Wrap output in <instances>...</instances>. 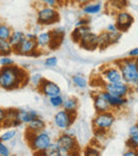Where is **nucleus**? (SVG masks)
<instances>
[{
    "label": "nucleus",
    "mask_w": 138,
    "mask_h": 156,
    "mask_svg": "<svg viewBox=\"0 0 138 156\" xmlns=\"http://www.w3.org/2000/svg\"><path fill=\"white\" fill-rule=\"evenodd\" d=\"M28 76L27 73L23 68L16 67V66H6L1 68L0 72V85L2 88L6 90L17 88L20 84L27 82Z\"/></svg>",
    "instance_id": "nucleus-1"
},
{
    "label": "nucleus",
    "mask_w": 138,
    "mask_h": 156,
    "mask_svg": "<svg viewBox=\"0 0 138 156\" xmlns=\"http://www.w3.org/2000/svg\"><path fill=\"white\" fill-rule=\"evenodd\" d=\"M119 64V69L122 73V79L128 84H137L138 65L135 60H124Z\"/></svg>",
    "instance_id": "nucleus-2"
},
{
    "label": "nucleus",
    "mask_w": 138,
    "mask_h": 156,
    "mask_svg": "<svg viewBox=\"0 0 138 156\" xmlns=\"http://www.w3.org/2000/svg\"><path fill=\"white\" fill-rule=\"evenodd\" d=\"M30 133H31V138L29 140V144L32 150L35 151V152L44 153L52 144L51 137L47 132L41 131L37 132V133H33V132H30Z\"/></svg>",
    "instance_id": "nucleus-3"
},
{
    "label": "nucleus",
    "mask_w": 138,
    "mask_h": 156,
    "mask_svg": "<svg viewBox=\"0 0 138 156\" xmlns=\"http://www.w3.org/2000/svg\"><path fill=\"white\" fill-rule=\"evenodd\" d=\"M56 142H58V146H60L61 156L72 154L73 152H76V151L79 150L78 144H76L73 136L69 135V134H67V133L62 134V135L58 138Z\"/></svg>",
    "instance_id": "nucleus-4"
},
{
    "label": "nucleus",
    "mask_w": 138,
    "mask_h": 156,
    "mask_svg": "<svg viewBox=\"0 0 138 156\" xmlns=\"http://www.w3.org/2000/svg\"><path fill=\"white\" fill-rule=\"evenodd\" d=\"M58 20V13L54 9H52V6L43 8L41 10L38 11L37 21H38L39 25L49 26L56 23Z\"/></svg>",
    "instance_id": "nucleus-5"
},
{
    "label": "nucleus",
    "mask_w": 138,
    "mask_h": 156,
    "mask_svg": "<svg viewBox=\"0 0 138 156\" xmlns=\"http://www.w3.org/2000/svg\"><path fill=\"white\" fill-rule=\"evenodd\" d=\"M115 122V116L111 112L107 111L103 113H98V115L93 120V125L95 129H108Z\"/></svg>",
    "instance_id": "nucleus-6"
},
{
    "label": "nucleus",
    "mask_w": 138,
    "mask_h": 156,
    "mask_svg": "<svg viewBox=\"0 0 138 156\" xmlns=\"http://www.w3.org/2000/svg\"><path fill=\"white\" fill-rule=\"evenodd\" d=\"M74 113L72 112H68L66 109L60 111L58 113L55 114L54 116V124L61 129H67L71 126L72 122L74 121Z\"/></svg>",
    "instance_id": "nucleus-7"
},
{
    "label": "nucleus",
    "mask_w": 138,
    "mask_h": 156,
    "mask_svg": "<svg viewBox=\"0 0 138 156\" xmlns=\"http://www.w3.org/2000/svg\"><path fill=\"white\" fill-rule=\"evenodd\" d=\"M104 90L117 97H126L130 91V86L124 81H120L117 83H107L104 85Z\"/></svg>",
    "instance_id": "nucleus-8"
},
{
    "label": "nucleus",
    "mask_w": 138,
    "mask_h": 156,
    "mask_svg": "<svg viewBox=\"0 0 138 156\" xmlns=\"http://www.w3.org/2000/svg\"><path fill=\"white\" fill-rule=\"evenodd\" d=\"M39 90L48 98L61 94V88L58 87V85L49 80H45V79L43 80L41 86H39Z\"/></svg>",
    "instance_id": "nucleus-9"
},
{
    "label": "nucleus",
    "mask_w": 138,
    "mask_h": 156,
    "mask_svg": "<svg viewBox=\"0 0 138 156\" xmlns=\"http://www.w3.org/2000/svg\"><path fill=\"white\" fill-rule=\"evenodd\" d=\"M38 47L36 39H29L26 38L14 51L18 54H23V55H30L34 51H36V48Z\"/></svg>",
    "instance_id": "nucleus-10"
},
{
    "label": "nucleus",
    "mask_w": 138,
    "mask_h": 156,
    "mask_svg": "<svg viewBox=\"0 0 138 156\" xmlns=\"http://www.w3.org/2000/svg\"><path fill=\"white\" fill-rule=\"evenodd\" d=\"M132 23H133V17L128 12L121 11V12L118 13L117 19H116V26H117L118 30L126 31V30H128L132 26Z\"/></svg>",
    "instance_id": "nucleus-11"
},
{
    "label": "nucleus",
    "mask_w": 138,
    "mask_h": 156,
    "mask_svg": "<svg viewBox=\"0 0 138 156\" xmlns=\"http://www.w3.org/2000/svg\"><path fill=\"white\" fill-rule=\"evenodd\" d=\"M102 76L107 81V83H117L120 82V81H123L120 69H117V68H114V67L105 68L103 72H102Z\"/></svg>",
    "instance_id": "nucleus-12"
},
{
    "label": "nucleus",
    "mask_w": 138,
    "mask_h": 156,
    "mask_svg": "<svg viewBox=\"0 0 138 156\" xmlns=\"http://www.w3.org/2000/svg\"><path fill=\"white\" fill-rule=\"evenodd\" d=\"M81 47L87 50H93L99 47V36L94 33H88L81 39Z\"/></svg>",
    "instance_id": "nucleus-13"
},
{
    "label": "nucleus",
    "mask_w": 138,
    "mask_h": 156,
    "mask_svg": "<svg viewBox=\"0 0 138 156\" xmlns=\"http://www.w3.org/2000/svg\"><path fill=\"white\" fill-rule=\"evenodd\" d=\"M102 96L104 97L105 99H106L107 102L111 104V107H121L123 106L124 104H126V102H128V100L126 99V97H117V96H114V94H109L108 91L104 90L102 91Z\"/></svg>",
    "instance_id": "nucleus-14"
},
{
    "label": "nucleus",
    "mask_w": 138,
    "mask_h": 156,
    "mask_svg": "<svg viewBox=\"0 0 138 156\" xmlns=\"http://www.w3.org/2000/svg\"><path fill=\"white\" fill-rule=\"evenodd\" d=\"M38 117V114L34 109H30V111H25V109H17L16 112V119L20 120L23 123H29L35 118Z\"/></svg>",
    "instance_id": "nucleus-15"
},
{
    "label": "nucleus",
    "mask_w": 138,
    "mask_h": 156,
    "mask_svg": "<svg viewBox=\"0 0 138 156\" xmlns=\"http://www.w3.org/2000/svg\"><path fill=\"white\" fill-rule=\"evenodd\" d=\"M94 105L95 108L98 113H103V112H107L111 109V104L106 101V99L102 96V94H98L94 97Z\"/></svg>",
    "instance_id": "nucleus-16"
},
{
    "label": "nucleus",
    "mask_w": 138,
    "mask_h": 156,
    "mask_svg": "<svg viewBox=\"0 0 138 156\" xmlns=\"http://www.w3.org/2000/svg\"><path fill=\"white\" fill-rule=\"evenodd\" d=\"M46 127V123L44 120H41V118H35L32 121H30L28 123V127L27 129L30 132H33V133H37V132H41L44 131Z\"/></svg>",
    "instance_id": "nucleus-17"
},
{
    "label": "nucleus",
    "mask_w": 138,
    "mask_h": 156,
    "mask_svg": "<svg viewBox=\"0 0 138 156\" xmlns=\"http://www.w3.org/2000/svg\"><path fill=\"white\" fill-rule=\"evenodd\" d=\"M88 33H90V28L88 26H82V27H76L74 29V31L72 32L71 37L74 41H81V39L87 35Z\"/></svg>",
    "instance_id": "nucleus-18"
},
{
    "label": "nucleus",
    "mask_w": 138,
    "mask_h": 156,
    "mask_svg": "<svg viewBox=\"0 0 138 156\" xmlns=\"http://www.w3.org/2000/svg\"><path fill=\"white\" fill-rule=\"evenodd\" d=\"M25 39H26L25 33L19 32V31H15V32L12 33L10 39H9V41H10V44L12 45L13 49H16V48L18 47V46L20 45Z\"/></svg>",
    "instance_id": "nucleus-19"
},
{
    "label": "nucleus",
    "mask_w": 138,
    "mask_h": 156,
    "mask_svg": "<svg viewBox=\"0 0 138 156\" xmlns=\"http://www.w3.org/2000/svg\"><path fill=\"white\" fill-rule=\"evenodd\" d=\"M52 41V33L51 32H44L37 36V45L38 47H46L50 46Z\"/></svg>",
    "instance_id": "nucleus-20"
},
{
    "label": "nucleus",
    "mask_w": 138,
    "mask_h": 156,
    "mask_svg": "<svg viewBox=\"0 0 138 156\" xmlns=\"http://www.w3.org/2000/svg\"><path fill=\"white\" fill-rule=\"evenodd\" d=\"M13 47L6 39H0V53L1 56H9L13 52Z\"/></svg>",
    "instance_id": "nucleus-21"
},
{
    "label": "nucleus",
    "mask_w": 138,
    "mask_h": 156,
    "mask_svg": "<svg viewBox=\"0 0 138 156\" xmlns=\"http://www.w3.org/2000/svg\"><path fill=\"white\" fill-rule=\"evenodd\" d=\"M101 11V4L100 3H87L83 6V12L86 14H97Z\"/></svg>",
    "instance_id": "nucleus-22"
},
{
    "label": "nucleus",
    "mask_w": 138,
    "mask_h": 156,
    "mask_svg": "<svg viewBox=\"0 0 138 156\" xmlns=\"http://www.w3.org/2000/svg\"><path fill=\"white\" fill-rule=\"evenodd\" d=\"M63 107H64V109H66V111L74 113L76 107H78V101H76V99H74V98H68L64 101Z\"/></svg>",
    "instance_id": "nucleus-23"
},
{
    "label": "nucleus",
    "mask_w": 138,
    "mask_h": 156,
    "mask_svg": "<svg viewBox=\"0 0 138 156\" xmlns=\"http://www.w3.org/2000/svg\"><path fill=\"white\" fill-rule=\"evenodd\" d=\"M44 155L47 156H61V151H60V146L58 142L55 144H51L49 146V148L44 152Z\"/></svg>",
    "instance_id": "nucleus-24"
},
{
    "label": "nucleus",
    "mask_w": 138,
    "mask_h": 156,
    "mask_svg": "<svg viewBox=\"0 0 138 156\" xmlns=\"http://www.w3.org/2000/svg\"><path fill=\"white\" fill-rule=\"evenodd\" d=\"M72 82H73V84L76 85V87H79V88H85V87L87 86L86 79L83 78L82 76H79V74L72 76Z\"/></svg>",
    "instance_id": "nucleus-25"
},
{
    "label": "nucleus",
    "mask_w": 138,
    "mask_h": 156,
    "mask_svg": "<svg viewBox=\"0 0 138 156\" xmlns=\"http://www.w3.org/2000/svg\"><path fill=\"white\" fill-rule=\"evenodd\" d=\"M12 35V31L6 25H1L0 26V39H6L9 41Z\"/></svg>",
    "instance_id": "nucleus-26"
},
{
    "label": "nucleus",
    "mask_w": 138,
    "mask_h": 156,
    "mask_svg": "<svg viewBox=\"0 0 138 156\" xmlns=\"http://www.w3.org/2000/svg\"><path fill=\"white\" fill-rule=\"evenodd\" d=\"M49 99H50V104H51L52 106H54V107L63 106V104H64V101H65L61 94L51 97V98H49Z\"/></svg>",
    "instance_id": "nucleus-27"
},
{
    "label": "nucleus",
    "mask_w": 138,
    "mask_h": 156,
    "mask_svg": "<svg viewBox=\"0 0 138 156\" xmlns=\"http://www.w3.org/2000/svg\"><path fill=\"white\" fill-rule=\"evenodd\" d=\"M108 44H111L109 32L108 33H102L101 35H99V47L100 48H104L105 46H107Z\"/></svg>",
    "instance_id": "nucleus-28"
},
{
    "label": "nucleus",
    "mask_w": 138,
    "mask_h": 156,
    "mask_svg": "<svg viewBox=\"0 0 138 156\" xmlns=\"http://www.w3.org/2000/svg\"><path fill=\"white\" fill-rule=\"evenodd\" d=\"M43 76H41V73H35L33 76H30V82H31V84L33 85V86H36V87H39L41 84V82H43Z\"/></svg>",
    "instance_id": "nucleus-29"
},
{
    "label": "nucleus",
    "mask_w": 138,
    "mask_h": 156,
    "mask_svg": "<svg viewBox=\"0 0 138 156\" xmlns=\"http://www.w3.org/2000/svg\"><path fill=\"white\" fill-rule=\"evenodd\" d=\"M15 135H16V131H14V129H10V131L8 132H4V133L1 134V136H0V140L1 141H9V140L13 139V138L15 137Z\"/></svg>",
    "instance_id": "nucleus-30"
},
{
    "label": "nucleus",
    "mask_w": 138,
    "mask_h": 156,
    "mask_svg": "<svg viewBox=\"0 0 138 156\" xmlns=\"http://www.w3.org/2000/svg\"><path fill=\"white\" fill-rule=\"evenodd\" d=\"M128 144L131 147V149L138 152V136H130Z\"/></svg>",
    "instance_id": "nucleus-31"
},
{
    "label": "nucleus",
    "mask_w": 138,
    "mask_h": 156,
    "mask_svg": "<svg viewBox=\"0 0 138 156\" xmlns=\"http://www.w3.org/2000/svg\"><path fill=\"white\" fill-rule=\"evenodd\" d=\"M0 64H1L2 67H6V66L14 65V61L9 58V56H1V58H0Z\"/></svg>",
    "instance_id": "nucleus-32"
},
{
    "label": "nucleus",
    "mask_w": 138,
    "mask_h": 156,
    "mask_svg": "<svg viewBox=\"0 0 138 156\" xmlns=\"http://www.w3.org/2000/svg\"><path fill=\"white\" fill-rule=\"evenodd\" d=\"M85 155L87 156H98L100 155V151L98 149H94L91 147H88V148L85 150Z\"/></svg>",
    "instance_id": "nucleus-33"
},
{
    "label": "nucleus",
    "mask_w": 138,
    "mask_h": 156,
    "mask_svg": "<svg viewBox=\"0 0 138 156\" xmlns=\"http://www.w3.org/2000/svg\"><path fill=\"white\" fill-rule=\"evenodd\" d=\"M58 64V58L55 56H51V58H48L47 60L45 61V65L48 66V67H53Z\"/></svg>",
    "instance_id": "nucleus-34"
},
{
    "label": "nucleus",
    "mask_w": 138,
    "mask_h": 156,
    "mask_svg": "<svg viewBox=\"0 0 138 156\" xmlns=\"http://www.w3.org/2000/svg\"><path fill=\"white\" fill-rule=\"evenodd\" d=\"M0 155L1 156H9L10 155V151H9L8 147L3 144V141H1V144H0Z\"/></svg>",
    "instance_id": "nucleus-35"
},
{
    "label": "nucleus",
    "mask_w": 138,
    "mask_h": 156,
    "mask_svg": "<svg viewBox=\"0 0 138 156\" xmlns=\"http://www.w3.org/2000/svg\"><path fill=\"white\" fill-rule=\"evenodd\" d=\"M39 1H41L43 3L47 4L48 6H55L56 4L58 3V0H39Z\"/></svg>",
    "instance_id": "nucleus-36"
},
{
    "label": "nucleus",
    "mask_w": 138,
    "mask_h": 156,
    "mask_svg": "<svg viewBox=\"0 0 138 156\" xmlns=\"http://www.w3.org/2000/svg\"><path fill=\"white\" fill-rule=\"evenodd\" d=\"M130 136H138V125H133L130 129Z\"/></svg>",
    "instance_id": "nucleus-37"
},
{
    "label": "nucleus",
    "mask_w": 138,
    "mask_h": 156,
    "mask_svg": "<svg viewBox=\"0 0 138 156\" xmlns=\"http://www.w3.org/2000/svg\"><path fill=\"white\" fill-rule=\"evenodd\" d=\"M88 19H81L76 23V27H82V26H87L88 25Z\"/></svg>",
    "instance_id": "nucleus-38"
},
{
    "label": "nucleus",
    "mask_w": 138,
    "mask_h": 156,
    "mask_svg": "<svg viewBox=\"0 0 138 156\" xmlns=\"http://www.w3.org/2000/svg\"><path fill=\"white\" fill-rule=\"evenodd\" d=\"M6 113H8V112H5L3 108L0 109V122H1V123L4 121V120H5V118H6Z\"/></svg>",
    "instance_id": "nucleus-39"
},
{
    "label": "nucleus",
    "mask_w": 138,
    "mask_h": 156,
    "mask_svg": "<svg viewBox=\"0 0 138 156\" xmlns=\"http://www.w3.org/2000/svg\"><path fill=\"white\" fill-rule=\"evenodd\" d=\"M123 155L124 156H137L138 155V153H137V151H135V150H130V151H128V152H126V153H123Z\"/></svg>",
    "instance_id": "nucleus-40"
},
{
    "label": "nucleus",
    "mask_w": 138,
    "mask_h": 156,
    "mask_svg": "<svg viewBox=\"0 0 138 156\" xmlns=\"http://www.w3.org/2000/svg\"><path fill=\"white\" fill-rule=\"evenodd\" d=\"M37 36L38 35L35 34V33H27L26 34V38H29V39H36L37 41Z\"/></svg>",
    "instance_id": "nucleus-41"
},
{
    "label": "nucleus",
    "mask_w": 138,
    "mask_h": 156,
    "mask_svg": "<svg viewBox=\"0 0 138 156\" xmlns=\"http://www.w3.org/2000/svg\"><path fill=\"white\" fill-rule=\"evenodd\" d=\"M118 28L116 25H108V27H107V31L108 32H116Z\"/></svg>",
    "instance_id": "nucleus-42"
},
{
    "label": "nucleus",
    "mask_w": 138,
    "mask_h": 156,
    "mask_svg": "<svg viewBox=\"0 0 138 156\" xmlns=\"http://www.w3.org/2000/svg\"><path fill=\"white\" fill-rule=\"evenodd\" d=\"M129 55L130 56H138V48H135V49H132L130 52H129Z\"/></svg>",
    "instance_id": "nucleus-43"
},
{
    "label": "nucleus",
    "mask_w": 138,
    "mask_h": 156,
    "mask_svg": "<svg viewBox=\"0 0 138 156\" xmlns=\"http://www.w3.org/2000/svg\"><path fill=\"white\" fill-rule=\"evenodd\" d=\"M76 1L80 4H87L89 1H91V0H76Z\"/></svg>",
    "instance_id": "nucleus-44"
},
{
    "label": "nucleus",
    "mask_w": 138,
    "mask_h": 156,
    "mask_svg": "<svg viewBox=\"0 0 138 156\" xmlns=\"http://www.w3.org/2000/svg\"><path fill=\"white\" fill-rule=\"evenodd\" d=\"M135 61H136V63H137V65H138V58H136Z\"/></svg>",
    "instance_id": "nucleus-45"
},
{
    "label": "nucleus",
    "mask_w": 138,
    "mask_h": 156,
    "mask_svg": "<svg viewBox=\"0 0 138 156\" xmlns=\"http://www.w3.org/2000/svg\"><path fill=\"white\" fill-rule=\"evenodd\" d=\"M60 1H62V0H58V2H60Z\"/></svg>",
    "instance_id": "nucleus-46"
},
{
    "label": "nucleus",
    "mask_w": 138,
    "mask_h": 156,
    "mask_svg": "<svg viewBox=\"0 0 138 156\" xmlns=\"http://www.w3.org/2000/svg\"><path fill=\"white\" fill-rule=\"evenodd\" d=\"M136 85H138V82H137V84H136Z\"/></svg>",
    "instance_id": "nucleus-47"
}]
</instances>
